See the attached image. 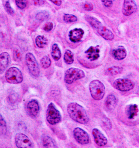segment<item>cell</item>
<instances>
[{"instance_id":"6da1fadb","label":"cell","mask_w":139,"mask_h":148,"mask_svg":"<svg viewBox=\"0 0 139 148\" xmlns=\"http://www.w3.org/2000/svg\"><path fill=\"white\" fill-rule=\"evenodd\" d=\"M70 117L81 124H86L89 121V118L86 110L79 104L73 102L68 104L67 108Z\"/></svg>"},{"instance_id":"7a4b0ae2","label":"cell","mask_w":139,"mask_h":148,"mask_svg":"<svg viewBox=\"0 0 139 148\" xmlns=\"http://www.w3.org/2000/svg\"><path fill=\"white\" fill-rule=\"evenodd\" d=\"M85 19L91 26L104 39L106 40H112L114 38V34L113 32L103 26L101 22L96 18L87 16L85 17Z\"/></svg>"},{"instance_id":"3957f363","label":"cell","mask_w":139,"mask_h":148,"mask_svg":"<svg viewBox=\"0 0 139 148\" xmlns=\"http://www.w3.org/2000/svg\"><path fill=\"white\" fill-rule=\"evenodd\" d=\"M89 89L93 99L96 101L101 100L105 94V86L99 80L91 81L89 84Z\"/></svg>"},{"instance_id":"277c9868","label":"cell","mask_w":139,"mask_h":148,"mask_svg":"<svg viewBox=\"0 0 139 148\" xmlns=\"http://www.w3.org/2000/svg\"><path fill=\"white\" fill-rule=\"evenodd\" d=\"M85 72L79 68H70L65 73L64 81L68 84H71L74 82L85 77Z\"/></svg>"},{"instance_id":"5b68a950","label":"cell","mask_w":139,"mask_h":148,"mask_svg":"<svg viewBox=\"0 0 139 148\" xmlns=\"http://www.w3.org/2000/svg\"><path fill=\"white\" fill-rule=\"evenodd\" d=\"M61 115L60 111L56 108L53 103L48 104L46 111V119L51 125H56L61 121Z\"/></svg>"},{"instance_id":"8992f818","label":"cell","mask_w":139,"mask_h":148,"mask_svg":"<svg viewBox=\"0 0 139 148\" xmlns=\"http://www.w3.org/2000/svg\"><path fill=\"white\" fill-rule=\"evenodd\" d=\"M5 78L9 83L19 84L23 81V75L18 68L12 67L7 71Z\"/></svg>"},{"instance_id":"52a82bcc","label":"cell","mask_w":139,"mask_h":148,"mask_svg":"<svg viewBox=\"0 0 139 148\" xmlns=\"http://www.w3.org/2000/svg\"><path fill=\"white\" fill-rule=\"evenodd\" d=\"M26 63L29 72L34 77H39L40 69L38 62L33 53H28L26 55Z\"/></svg>"},{"instance_id":"ba28073f","label":"cell","mask_w":139,"mask_h":148,"mask_svg":"<svg viewBox=\"0 0 139 148\" xmlns=\"http://www.w3.org/2000/svg\"><path fill=\"white\" fill-rule=\"evenodd\" d=\"M113 87L121 92H128L134 88V84L129 79L119 78L113 82Z\"/></svg>"},{"instance_id":"9c48e42d","label":"cell","mask_w":139,"mask_h":148,"mask_svg":"<svg viewBox=\"0 0 139 148\" xmlns=\"http://www.w3.org/2000/svg\"><path fill=\"white\" fill-rule=\"evenodd\" d=\"M15 141L16 145L19 148H33V143L26 135L23 133H17L15 135Z\"/></svg>"},{"instance_id":"30bf717a","label":"cell","mask_w":139,"mask_h":148,"mask_svg":"<svg viewBox=\"0 0 139 148\" xmlns=\"http://www.w3.org/2000/svg\"><path fill=\"white\" fill-rule=\"evenodd\" d=\"M73 137L80 144L85 145L90 142L89 135L86 131L80 128H75L73 131Z\"/></svg>"},{"instance_id":"8fae6325","label":"cell","mask_w":139,"mask_h":148,"mask_svg":"<svg viewBox=\"0 0 139 148\" xmlns=\"http://www.w3.org/2000/svg\"><path fill=\"white\" fill-rule=\"evenodd\" d=\"M26 112L31 118L37 117L40 112V105L38 101L36 99H32L28 101L26 105Z\"/></svg>"},{"instance_id":"7c38bea8","label":"cell","mask_w":139,"mask_h":148,"mask_svg":"<svg viewBox=\"0 0 139 148\" xmlns=\"http://www.w3.org/2000/svg\"><path fill=\"white\" fill-rule=\"evenodd\" d=\"M137 8V5L135 0H124L122 13L125 16H129L131 15L136 11Z\"/></svg>"},{"instance_id":"4fadbf2b","label":"cell","mask_w":139,"mask_h":148,"mask_svg":"<svg viewBox=\"0 0 139 148\" xmlns=\"http://www.w3.org/2000/svg\"><path fill=\"white\" fill-rule=\"evenodd\" d=\"M93 135L96 144L99 147L105 146L107 143L106 136L98 129L95 128L93 130Z\"/></svg>"},{"instance_id":"5bb4252c","label":"cell","mask_w":139,"mask_h":148,"mask_svg":"<svg viewBox=\"0 0 139 148\" xmlns=\"http://www.w3.org/2000/svg\"><path fill=\"white\" fill-rule=\"evenodd\" d=\"M84 34V31L81 28H75L70 31L69 39L73 43L80 42Z\"/></svg>"},{"instance_id":"9a60e30c","label":"cell","mask_w":139,"mask_h":148,"mask_svg":"<svg viewBox=\"0 0 139 148\" xmlns=\"http://www.w3.org/2000/svg\"><path fill=\"white\" fill-rule=\"evenodd\" d=\"M86 57L91 61H94L98 60L100 57V49L98 46H91L85 51Z\"/></svg>"},{"instance_id":"2e32d148","label":"cell","mask_w":139,"mask_h":148,"mask_svg":"<svg viewBox=\"0 0 139 148\" xmlns=\"http://www.w3.org/2000/svg\"><path fill=\"white\" fill-rule=\"evenodd\" d=\"M112 55L116 60H122L126 57L127 55L126 49L124 46H120L117 48L113 49Z\"/></svg>"},{"instance_id":"e0dca14e","label":"cell","mask_w":139,"mask_h":148,"mask_svg":"<svg viewBox=\"0 0 139 148\" xmlns=\"http://www.w3.org/2000/svg\"><path fill=\"white\" fill-rule=\"evenodd\" d=\"M10 56L7 52L0 54V72H4L10 63Z\"/></svg>"},{"instance_id":"ac0fdd59","label":"cell","mask_w":139,"mask_h":148,"mask_svg":"<svg viewBox=\"0 0 139 148\" xmlns=\"http://www.w3.org/2000/svg\"><path fill=\"white\" fill-rule=\"evenodd\" d=\"M118 100L116 97L113 94L109 95L105 101V106L109 110H113L117 106Z\"/></svg>"},{"instance_id":"d6986e66","label":"cell","mask_w":139,"mask_h":148,"mask_svg":"<svg viewBox=\"0 0 139 148\" xmlns=\"http://www.w3.org/2000/svg\"><path fill=\"white\" fill-rule=\"evenodd\" d=\"M139 112L138 107L136 104H130L126 107V113L127 117L130 119H133Z\"/></svg>"},{"instance_id":"ffe728a7","label":"cell","mask_w":139,"mask_h":148,"mask_svg":"<svg viewBox=\"0 0 139 148\" xmlns=\"http://www.w3.org/2000/svg\"><path fill=\"white\" fill-rule=\"evenodd\" d=\"M42 144L46 148H56L57 147L53 139L47 135H44L42 137Z\"/></svg>"},{"instance_id":"44dd1931","label":"cell","mask_w":139,"mask_h":148,"mask_svg":"<svg viewBox=\"0 0 139 148\" xmlns=\"http://www.w3.org/2000/svg\"><path fill=\"white\" fill-rule=\"evenodd\" d=\"M61 52L57 44H53L52 46L51 56L55 61H59L61 57Z\"/></svg>"},{"instance_id":"7402d4cb","label":"cell","mask_w":139,"mask_h":148,"mask_svg":"<svg viewBox=\"0 0 139 148\" xmlns=\"http://www.w3.org/2000/svg\"><path fill=\"white\" fill-rule=\"evenodd\" d=\"M36 45L40 48H44L48 43V40L44 36H38L36 38L35 40Z\"/></svg>"},{"instance_id":"603a6c76","label":"cell","mask_w":139,"mask_h":148,"mask_svg":"<svg viewBox=\"0 0 139 148\" xmlns=\"http://www.w3.org/2000/svg\"><path fill=\"white\" fill-rule=\"evenodd\" d=\"M64 60L65 62L67 64H71L74 62V56L73 52L67 49L65 52Z\"/></svg>"},{"instance_id":"cb8c5ba5","label":"cell","mask_w":139,"mask_h":148,"mask_svg":"<svg viewBox=\"0 0 139 148\" xmlns=\"http://www.w3.org/2000/svg\"><path fill=\"white\" fill-rule=\"evenodd\" d=\"M7 131V124L4 118L0 114V135H5Z\"/></svg>"},{"instance_id":"d4e9b609","label":"cell","mask_w":139,"mask_h":148,"mask_svg":"<svg viewBox=\"0 0 139 148\" xmlns=\"http://www.w3.org/2000/svg\"><path fill=\"white\" fill-rule=\"evenodd\" d=\"M40 63L42 67L46 69L50 67L51 64V61L50 58L48 56H45L41 59Z\"/></svg>"},{"instance_id":"484cf974","label":"cell","mask_w":139,"mask_h":148,"mask_svg":"<svg viewBox=\"0 0 139 148\" xmlns=\"http://www.w3.org/2000/svg\"><path fill=\"white\" fill-rule=\"evenodd\" d=\"M122 71V68L119 67H113L109 68L106 71V73L109 75H116L119 74Z\"/></svg>"},{"instance_id":"4316f807","label":"cell","mask_w":139,"mask_h":148,"mask_svg":"<svg viewBox=\"0 0 139 148\" xmlns=\"http://www.w3.org/2000/svg\"><path fill=\"white\" fill-rule=\"evenodd\" d=\"M49 16H50L49 13L47 11H44L37 13L36 16V18L37 20L43 21L48 19Z\"/></svg>"},{"instance_id":"83f0119b","label":"cell","mask_w":139,"mask_h":148,"mask_svg":"<svg viewBox=\"0 0 139 148\" xmlns=\"http://www.w3.org/2000/svg\"><path fill=\"white\" fill-rule=\"evenodd\" d=\"M77 20V18L71 14H65L64 15V21L66 23L75 22Z\"/></svg>"},{"instance_id":"f1b7e54d","label":"cell","mask_w":139,"mask_h":148,"mask_svg":"<svg viewBox=\"0 0 139 148\" xmlns=\"http://www.w3.org/2000/svg\"><path fill=\"white\" fill-rule=\"evenodd\" d=\"M15 2L17 6L21 10H23L26 7V0H15Z\"/></svg>"},{"instance_id":"f546056e","label":"cell","mask_w":139,"mask_h":148,"mask_svg":"<svg viewBox=\"0 0 139 148\" xmlns=\"http://www.w3.org/2000/svg\"><path fill=\"white\" fill-rule=\"evenodd\" d=\"M5 8L8 14H14V10L11 6L9 1H7L6 2V3L5 4Z\"/></svg>"},{"instance_id":"4dcf8cb0","label":"cell","mask_w":139,"mask_h":148,"mask_svg":"<svg viewBox=\"0 0 139 148\" xmlns=\"http://www.w3.org/2000/svg\"><path fill=\"white\" fill-rule=\"evenodd\" d=\"M13 57L15 60L16 61H19L22 58V55L21 54L20 51L17 49L14 50L13 52Z\"/></svg>"},{"instance_id":"1f68e13d","label":"cell","mask_w":139,"mask_h":148,"mask_svg":"<svg viewBox=\"0 0 139 148\" xmlns=\"http://www.w3.org/2000/svg\"><path fill=\"white\" fill-rule=\"evenodd\" d=\"M102 5L107 8L111 7L114 0H101Z\"/></svg>"},{"instance_id":"d6a6232c","label":"cell","mask_w":139,"mask_h":148,"mask_svg":"<svg viewBox=\"0 0 139 148\" xmlns=\"http://www.w3.org/2000/svg\"><path fill=\"white\" fill-rule=\"evenodd\" d=\"M53 28V24L51 22H47L46 24L45 25L44 29L46 31V32H49L51 31Z\"/></svg>"},{"instance_id":"836d02e7","label":"cell","mask_w":139,"mask_h":148,"mask_svg":"<svg viewBox=\"0 0 139 148\" xmlns=\"http://www.w3.org/2000/svg\"><path fill=\"white\" fill-rule=\"evenodd\" d=\"M84 8L87 11H92L93 8V4L91 3L86 2L84 5Z\"/></svg>"},{"instance_id":"e575fe53","label":"cell","mask_w":139,"mask_h":148,"mask_svg":"<svg viewBox=\"0 0 139 148\" xmlns=\"http://www.w3.org/2000/svg\"><path fill=\"white\" fill-rule=\"evenodd\" d=\"M104 123L105 124V127L107 129H111V127H112L111 123V121L109 119L106 118L105 120H104Z\"/></svg>"},{"instance_id":"d590c367","label":"cell","mask_w":139,"mask_h":148,"mask_svg":"<svg viewBox=\"0 0 139 148\" xmlns=\"http://www.w3.org/2000/svg\"><path fill=\"white\" fill-rule=\"evenodd\" d=\"M33 5L35 6H41L44 4V0H33Z\"/></svg>"},{"instance_id":"8d00e7d4","label":"cell","mask_w":139,"mask_h":148,"mask_svg":"<svg viewBox=\"0 0 139 148\" xmlns=\"http://www.w3.org/2000/svg\"><path fill=\"white\" fill-rule=\"evenodd\" d=\"M55 5H56V6H60L62 3V1L61 0H50Z\"/></svg>"}]
</instances>
